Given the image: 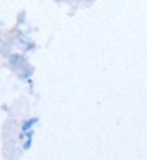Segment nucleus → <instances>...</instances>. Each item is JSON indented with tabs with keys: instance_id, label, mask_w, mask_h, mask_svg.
Masks as SVG:
<instances>
[]
</instances>
